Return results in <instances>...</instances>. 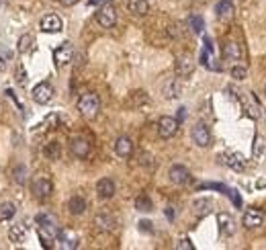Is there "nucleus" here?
I'll return each mask as SVG.
<instances>
[{
  "mask_svg": "<svg viewBox=\"0 0 266 250\" xmlns=\"http://www.w3.org/2000/svg\"><path fill=\"white\" fill-rule=\"evenodd\" d=\"M96 23L100 25V27H104V29H111V27H115V23H117V11H115V7L113 5H102L98 11H96Z\"/></svg>",
  "mask_w": 266,
  "mask_h": 250,
  "instance_id": "nucleus-4",
  "label": "nucleus"
},
{
  "mask_svg": "<svg viewBox=\"0 0 266 250\" xmlns=\"http://www.w3.org/2000/svg\"><path fill=\"white\" fill-rule=\"evenodd\" d=\"M70 152H72V156H76V158H86V156L90 154V142L84 140V138H74V140L70 142Z\"/></svg>",
  "mask_w": 266,
  "mask_h": 250,
  "instance_id": "nucleus-13",
  "label": "nucleus"
},
{
  "mask_svg": "<svg viewBox=\"0 0 266 250\" xmlns=\"http://www.w3.org/2000/svg\"><path fill=\"white\" fill-rule=\"evenodd\" d=\"M189 25L193 27L195 33H203V29H205V21H203V17H199V15H193V17L189 19Z\"/></svg>",
  "mask_w": 266,
  "mask_h": 250,
  "instance_id": "nucleus-29",
  "label": "nucleus"
},
{
  "mask_svg": "<svg viewBox=\"0 0 266 250\" xmlns=\"http://www.w3.org/2000/svg\"><path fill=\"white\" fill-rule=\"evenodd\" d=\"M68 209H70L72 215H82V213L86 211V201H84V197L74 195V197L68 201Z\"/></svg>",
  "mask_w": 266,
  "mask_h": 250,
  "instance_id": "nucleus-22",
  "label": "nucleus"
},
{
  "mask_svg": "<svg viewBox=\"0 0 266 250\" xmlns=\"http://www.w3.org/2000/svg\"><path fill=\"white\" fill-rule=\"evenodd\" d=\"M166 215H168V219H172V217H174V211H172V207H168V209H166Z\"/></svg>",
  "mask_w": 266,
  "mask_h": 250,
  "instance_id": "nucleus-42",
  "label": "nucleus"
},
{
  "mask_svg": "<svg viewBox=\"0 0 266 250\" xmlns=\"http://www.w3.org/2000/svg\"><path fill=\"white\" fill-rule=\"evenodd\" d=\"M7 60H9V52L0 45V70H5L7 68Z\"/></svg>",
  "mask_w": 266,
  "mask_h": 250,
  "instance_id": "nucleus-35",
  "label": "nucleus"
},
{
  "mask_svg": "<svg viewBox=\"0 0 266 250\" xmlns=\"http://www.w3.org/2000/svg\"><path fill=\"white\" fill-rule=\"evenodd\" d=\"M215 13H217V17L221 21H229L233 17V3L231 0H221V3L217 5V9H215Z\"/></svg>",
  "mask_w": 266,
  "mask_h": 250,
  "instance_id": "nucleus-21",
  "label": "nucleus"
},
{
  "mask_svg": "<svg viewBox=\"0 0 266 250\" xmlns=\"http://www.w3.org/2000/svg\"><path fill=\"white\" fill-rule=\"evenodd\" d=\"M178 119H174V117H168V115H164V117H160V121H158V134H160V138L162 140H170V138H174L176 136V132H178Z\"/></svg>",
  "mask_w": 266,
  "mask_h": 250,
  "instance_id": "nucleus-3",
  "label": "nucleus"
},
{
  "mask_svg": "<svg viewBox=\"0 0 266 250\" xmlns=\"http://www.w3.org/2000/svg\"><path fill=\"white\" fill-rule=\"evenodd\" d=\"M164 96L166 98H178L180 96V86H178L176 80H168L164 84Z\"/></svg>",
  "mask_w": 266,
  "mask_h": 250,
  "instance_id": "nucleus-27",
  "label": "nucleus"
},
{
  "mask_svg": "<svg viewBox=\"0 0 266 250\" xmlns=\"http://www.w3.org/2000/svg\"><path fill=\"white\" fill-rule=\"evenodd\" d=\"M58 3H60L62 7H74V5L78 3V0H58Z\"/></svg>",
  "mask_w": 266,
  "mask_h": 250,
  "instance_id": "nucleus-40",
  "label": "nucleus"
},
{
  "mask_svg": "<svg viewBox=\"0 0 266 250\" xmlns=\"http://www.w3.org/2000/svg\"><path fill=\"white\" fill-rule=\"evenodd\" d=\"M201 189H217V191H227L223 185H219V183H205V185H201Z\"/></svg>",
  "mask_w": 266,
  "mask_h": 250,
  "instance_id": "nucleus-37",
  "label": "nucleus"
},
{
  "mask_svg": "<svg viewBox=\"0 0 266 250\" xmlns=\"http://www.w3.org/2000/svg\"><path fill=\"white\" fill-rule=\"evenodd\" d=\"M31 189H33V195H35L37 199L45 201V199L54 193V183H51V179H49V177L39 174V177H35V181H33Z\"/></svg>",
  "mask_w": 266,
  "mask_h": 250,
  "instance_id": "nucleus-2",
  "label": "nucleus"
},
{
  "mask_svg": "<svg viewBox=\"0 0 266 250\" xmlns=\"http://www.w3.org/2000/svg\"><path fill=\"white\" fill-rule=\"evenodd\" d=\"M94 226L98 228V230H102V232H113L115 230V219L111 217V215H96L94 217Z\"/></svg>",
  "mask_w": 266,
  "mask_h": 250,
  "instance_id": "nucleus-23",
  "label": "nucleus"
},
{
  "mask_svg": "<svg viewBox=\"0 0 266 250\" xmlns=\"http://www.w3.org/2000/svg\"><path fill=\"white\" fill-rule=\"evenodd\" d=\"M15 213H17V205L13 201H7L0 205V221H7L11 217H15Z\"/></svg>",
  "mask_w": 266,
  "mask_h": 250,
  "instance_id": "nucleus-26",
  "label": "nucleus"
},
{
  "mask_svg": "<svg viewBox=\"0 0 266 250\" xmlns=\"http://www.w3.org/2000/svg\"><path fill=\"white\" fill-rule=\"evenodd\" d=\"M96 193L100 199H111L115 195V183L111 179H100L96 183Z\"/></svg>",
  "mask_w": 266,
  "mask_h": 250,
  "instance_id": "nucleus-18",
  "label": "nucleus"
},
{
  "mask_svg": "<svg viewBox=\"0 0 266 250\" xmlns=\"http://www.w3.org/2000/svg\"><path fill=\"white\" fill-rule=\"evenodd\" d=\"M37 232H39V240H41L43 248H51L54 242L58 240V226L56 223H37Z\"/></svg>",
  "mask_w": 266,
  "mask_h": 250,
  "instance_id": "nucleus-5",
  "label": "nucleus"
},
{
  "mask_svg": "<svg viewBox=\"0 0 266 250\" xmlns=\"http://www.w3.org/2000/svg\"><path fill=\"white\" fill-rule=\"evenodd\" d=\"M248 76V70L244 68V66H233L231 68V78H235V80H244Z\"/></svg>",
  "mask_w": 266,
  "mask_h": 250,
  "instance_id": "nucleus-33",
  "label": "nucleus"
},
{
  "mask_svg": "<svg viewBox=\"0 0 266 250\" xmlns=\"http://www.w3.org/2000/svg\"><path fill=\"white\" fill-rule=\"evenodd\" d=\"M242 223H244V228H248V230L260 228V226L264 223V213H262V209H256V207L246 209V213H244V217H242Z\"/></svg>",
  "mask_w": 266,
  "mask_h": 250,
  "instance_id": "nucleus-8",
  "label": "nucleus"
},
{
  "mask_svg": "<svg viewBox=\"0 0 266 250\" xmlns=\"http://www.w3.org/2000/svg\"><path fill=\"white\" fill-rule=\"evenodd\" d=\"M136 207H138L140 211H152V201H150V197H148V195H140V197L136 199Z\"/></svg>",
  "mask_w": 266,
  "mask_h": 250,
  "instance_id": "nucleus-30",
  "label": "nucleus"
},
{
  "mask_svg": "<svg viewBox=\"0 0 266 250\" xmlns=\"http://www.w3.org/2000/svg\"><path fill=\"white\" fill-rule=\"evenodd\" d=\"M195 209H197V215H205L207 211H211V201L199 199V201H195Z\"/></svg>",
  "mask_w": 266,
  "mask_h": 250,
  "instance_id": "nucleus-31",
  "label": "nucleus"
},
{
  "mask_svg": "<svg viewBox=\"0 0 266 250\" xmlns=\"http://www.w3.org/2000/svg\"><path fill=\"white\" fill-rule=\"evenodd\" d=\"M140 230H142V232H148V234L154 232V228H152V223H150L148 219H142V221H140Z\"/></svg>",
  "mask_w": 266,
  "mask_h": 250,
  "instance_id": "nucleus-39",
  "label": "nucleus"
},
{
  "mask_svg": "<svg viewBox=\"0 0 266 250\" xmlns=\"http://www.w3.org/2000/svg\"><path fill=\"white\" fill-rule=\"evenodd\" d=\"M221 160H223L231 170H235V172H242V170L246 168V160H244V156L237 154V152H225V154L221 156Z\"/></svg>",
  "mask_w": 266,
  "mask_h": 250,
  "instance_id": "nucleus-15",
  "label": "nucleus"
},
{
  "mask_svg": "<svg viewBox=\"0 0 266 250\" xmlns=\"http://www.w3.org/2000/svg\"><path fill=\"white\" fill-rule=\"evenodd\" d=\"M217 223H219V230L225 234V236H233L235 234V221L229 213H219L217 215Z\"/></svg>",
  "mask_w": 266,
  "mask_h": 250,
  "instance_id": "nucleus-17",
  "label": "nucleus"
},
{
  "mask_svg": "<svg viewBox=\"0 0 266 250\" xmlns=\"http://www.w3.org/2000/svg\"><path fill=\"white\" fill-rule=\"evenodd\" d=\"M62 27H64V23L58 15H45L41 19V31L43 33H60Z\"/></svg>",
  "mask_w": 266,
  "mask_h": 250,
  "instance_id": "nucleus-14",
  "label": "nucleus"
},
{
  "mask_svg": "<svg viewBox=\"0 0 266 250\" xmlns=\"http://www.w3.org/2000/svg\"><path fill=\"white\" fill-rule=\"evenodd\" d=\"M25 238H27V228H25V223H15V226H11V230H9V240H11V242L21 244V242H25Z\"/></svg>",
  "mask_w": 266,
  "mask_h": 250,
  "instance_id": "nucleus-20",
  "label": "nucleus"
},
{
  "mask_svg": "<svg viewBox=\"0 0 266 250\" xmlns=\"http://www.w3.org/2000/svg\"><path fill=\"white\" fill-rule=\"evenodd\" d=\"M168 179H170V183H174V185H184V183H189L191 172H189L187 166L174 164V166H170V170H168Z\"/></svg>",
  "mask_w": 266,
  "mask_h": 250,
  "instance_id": "nucleus-11",
  "label": "nucleus"
},
{
  "mask_svg": "<svg viewBox=\"0 0 266 250\" xmlns=\"http://www.w3.org/2000/svg\"><path fill=\"white\" fill-rule=\"evenodd\" d=\"M127 7H129V13L138 15V17H146L150 13V3H148V0H129Z\"/></svg>",
  "mask_w": 266,
  "mask_h": 250,
  "instance_id": "nucleus-19",
  "label": "nucleus"
},
{
  "mask_svg": "<svg viewBox=\"0 0 266 250\" xmlns=\"http://www.w3.org/2000/svg\"><path fill=\"white\" fill-rule=\"evenodd\" d=\"M176 248H178V250H195V246H193V242H191L189 238H180V240L176 242Z\"/></svg>",
  "mask_w": 266,
  "mask_h": 250,
  "instance_id": "nucleus-34",
  "label": "nucleus"
},
{
  "mask_svg": "<svg viewBox=\"0 0 266 250\" xmlns=\"http://www.w3.org/2000/svg\"><path fill=\"white\" fill-rule=\"evenodd\" d=\"M184 117H187V109H180V113H178V123H180Z\"/></svg>",
  "mask_w": 266,
  "mask_h": 250,
  "instance_id": "nucleus-41",
  "label": "nucleus"
},
{
  "mask_svg": "<svg viewBox=\"0 0 266 250\" xmlns=\"http://www.w3.org/2000/svg\"><path fill=\"white\" fill-rule=\"evenodd\" d=\"M31 49H33V37L31 35H23L19 39V52L21 54H29Z\"/></svg>",
  "mask_w": 266,
  "mask_h": 250,
  "instance_id": "nucleus-28",
  "label": "nucleus"
},
{
  "mask_svg": "<svg viewBox=\"0 0 266 250\" xmlns=\"http://www.w3.org/2000/svg\"><path fill=\"white\" fill-rule=\"evenodd\" d=\"M72 56H74V49H72L70 43H62V45L54 52V60H56V64H58L60 68H64L66 64H70V62H72Z\"/></svg>",
  "mask_w": 266,
  "mask_h": 250,
  "instance_id": "nucleus-12",
  "label": "nucleus"
},
{
  "mask_svg": "<svg viewBox=\"0 0 266 250\" xmlns=\"http://www.w3.org/2000/svg\"><path fill=\"white\" fill-rule=\"evenodd\" d=\"M223 58H225V60H240V58H242L240 45L233 43V41H229V43L223 47Z\"/></svg>",
  "mask_w": 266,
  "mask_h": 250,
  "instance_id": "nucleus-24",
  "label": "nucleus"
},
{
  "mask_svg": "<svg viewBox=\"0 0 266 250\" xmlns=\"http://www.w3.org/2000/svg\"><path fill=\"white\" fill-rule=\"evenodd\" d=\"M262 148H264V138H256L254 140V154L258 156L262 152Z\"/></svg>",
  "mask_w": 266,
  "mask_h": 250,
  "instance_id": "nucleus-36",
  "label": "nucleus"
},
{
  "mask_svg": "<svg viewBox=\"0 0 266 250\" xmlns=\"http://www.w3.org/2000/svg\"><path fill=\"white\" fill-rule=\"evenodd\" d=\"M174 70H176V76L178 78H189L193 72H195V62L191 56H180L174 64Z\"/></svg>",
  "mask_w": 266,
  "mask_h": 250,
  "instance_id": "nucleus-10",
  "label": "nucleus"
},
{
  "mask_svg": "<svg viewBox=\"0 0 266 250\" xmlns=\"http://www.w3.org/2000/svg\"><path fill=\"white\" fill-rule=\"evenodd\" d=\"M115 152H117L119 158H129V156L133 154V142H131L127 136L117 138V142H115Z\"/></svg>",
  "mask_w": 266,
  "mask_h": 250,
  "instance_id": "nucleus-16",
  "label": "nucleus"
},
{
  "mask_svg": "<svg viewBox=\"0 0 266 250\" xmlns=\"http://www.w3.org/2000/svg\"><path fill=\"white\" fill-rule=\"evenodd\" d=\"M191 138H193V142L199 148H207L211 144V134H209V128H207L205 123H197L195 125L193 132H191Z\"/></svg>",
  "mask_w": 266,
  "mask_h": 250,
  "instance_id": "nucleus-7",
  "label": "nucleus"
},
{
  "mask_svg": "<svg viewBox=\"0 0 266 250\" xmlns=\"http://www.w3.org/2000/svg\"><path fill=\"white\" fill-rule=\"evenodd\" d=\"M33 101L37 105H47L51 98H54V86L49 82H39L35 88H33Z\"/></svg>",
  "mask_w": 266,
  "mask_h": 250,
  "instance_id": "nucleus-6",
  "label": "nucleus"
},
{
  "mask_svg": "<svg viewBox=\"0 0 266 250\" xmlns=\"http://www.w3.org/2000/svg\"><path fill=\"white\" fill-rule=\"evenodd\" d=\"M56 242H60V248H64V250H74L78 246V236H76V232L64 228V230H58Z\"/></svg>",
  "mask_w": 266,
  "mask_h": 250,
  "instance_id": "nucleus-9",
  "label": "nucleus"
},
{
  "mask_svg": "<svg viewBox=\"0 0 266 250\" xmlns=\"http://www.w3.org/2000/svg\"><path fill=\"white\" fill-rule=\"evenodd\" d=\"M78 111H80L82 117L94 119V117L98 115V111H100V98H98V94H94V92H84V94L78 98Z\"/></svg>",
  "mask_w": 266,
  "mask_h": 250,
  "instance_id": "nucleus-1",
  "label": "nucleus"
},
{
  "mask_svg": "<svg viewBox=\"0 0 266 250\" xmlns=\"http://www.w3.org/2000/svg\"><path fill=\"white\" fill-rule=\"evenodd\" d=\"M225 193H227V195H229V197H231V201H233V203H235V205H237V207H242V199H240V197H237V191H233V189H227V191H225Z\"/></svg>",
  "mask_w": 266,
  "mask_h": 250,
  "instance_id": "nucleus-38",
  "label": "nucleus"
},
{
  "mask_svg": "<svg viewBox=\"0 0 266 250\" xmlns=\"http://www.w3.org/2000/svg\"><path fill=\"white\" fill-rule=\"evenodd\" d=\"M13 177H15V183H17V185H25V183H27V168H25V166H17L15 172H13Z\"/></svg>",
  "mask_w": 266,
  "mask_h": 250,
  "instance_id": "nucleus-32",
  "label": "nucleus"
},
{
  "mask_svg": "<svg viewBox=\"0 0 266 250\" xmlns=\"http://www.w3.org/2000/svg\"><path fill=\"white\" fill-rule=\"evenodd\" d=\"M43 154H45V158H47V160H58V158L62 156V148H60V144H58V142H49V144H45Z\"/></svg>",
  "mask_w": 266,
  "mask_h": 250,
  "instance_id": "nucleus-25",
  "label": "nucleus"
}]
</instances>
